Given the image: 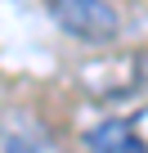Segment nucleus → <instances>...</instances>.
Listing matches in <instances>:
<instances>
[{"mask_svg": "<svg viewBox=\"0 0 148 153\" xmlns=\"http://www.w3.org/2000/svg\"><path fill=\"white\" fill-rule=\"evenodd\" d=\"M0 153H63L54 131L32 113H0Z\"/></svg>", "mask_w": 148, "mask_h": 153, "instance_id": "2", "label": "nucleus"}, {"mask_svg": "<svg viewBox=\"0 0 148 153\" xmlns=\"http://www.w3.org/2000/svg\"><path fill=\"white\" fill-rule=\"evenodd\" d=\"M85 149L90 153H144V135H139V126H130L121 117H108L85 135Z\"/></svg>", "mask_w": 148, "mask_h": 153, "instance_id": "3", "label": "nucleus"}, {"mask_svg": "<svg viewBox=\"0 0 148 153\" xmlns=\"http://www.w3.org/2000/svg\"><path fill=\"white\" fill-rule=\"evenodd\" d=\"M49 18L85 45H108L121 36V14L108 0H49Z\"/></svg>", "mask_w": 148, "mask_h": 153, "instance_id": "1", "label": "nucleus"}]
</instances>
